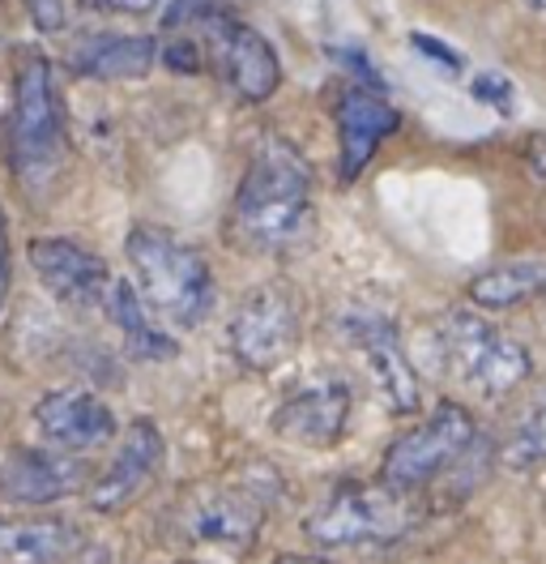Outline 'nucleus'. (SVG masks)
Segmentation results:
<instances>
[{"label": "nucleus", "instance_id": "15", "mask_svg": "<svg viewBox=\"0 0 546 564\" xmlns=\"http://www.w3.org/2000/svg\"><path fill=\"white\" fill-rule=\"evenodd\" d=\"M163 454H167V445H163L159 423L154 420L129 423V432H124V441H120L111 466L90 484V509H99V513H120V509H129L136 496L150 488V479L159 475Z\"/></svg>", "mask_w": 546, "mask_h": 564}, {"label": "nucleus", "instance_id": "17", "mask_svg": "<svg viewBox=\"0 0 546 564\" xmlns=\"http://www.w3.org/2000/svg\"><path fill=\"white\" fill-rule=\"evenodd\" d=\"M86 547V534L65 518L0 513V564H68Z\"/></svg>", "mask_w": 546, "mask_h": 564}, {"label": "nucleus", "instance_id": "29", "mask_svg": "<svg viewBox=\"0 0 546 564\" xmlns=\"http://www.w3.org/2000/svg\"><path fill=\"white\" fill-rule=\"evenodd\" d=\"M529 4H534V9H543V13H546V0H529Z\"/></svg>", "mask_w": 546, "mask_h": 564}, {"label": "nucleus", "instance_id": "12", "mask_svg": "<svg viewBox=\"0 0 546 564\" xmlns=\"http://www.w3.org/2000/svg\"><path fill=\"white\" fill-rule=\"evenodd\" d=\"M265 522L261 500L243 488H197L179 509V527L193 543L243 556Z\"/></svg>", "mask_w": 546, "mask_h": 564}, {"label": "nucleus", "instance_id": "26", "mask_svg": "<svg viewBox=\"0 0 546 564\" xmlns=\"http://www.w3.org/2000/svg\"><path fill=\"white\" fill-rule=\"evenodd\" d=\"M525 167H529V176L546 184V133H534L525 141Z\"/></svg>", "mask_w": 546, "mask_h": 564}, {"label": "nucleus", "instance_id": "2", "mask_svg": "<svg viewBox=\"0 0 546 564\" xmlns=\"http://www.w3.org/2000/svg\"><path fill=\"white\" fill-rule=\"evenodd\" d=\"M312 214V172L282 141H265L248 163L236 193V231L252 248H286L299 240Z\"/></svg>", "mask_w": 546, "mask_h": 564}, {"label": "nucleus", "instance_id": "24", "mask_svg": "<svg viewBox=\"0 0 546 564\" xmlns=\"http://www.w3.org/2000/svg\"><path fill=\"white\" fill-rule=\"evenodd\" d=\"M81 9H102V13H154L163 0H77Z\"/></svg>", "mask_w": 546, "mask_h": 564}, {"label": "nucleus", "instance_id": "1", "mask_svg": "<svg viewBox=\"0 0 546 564\" xmlns=\"http://www.w3.org/2000/svg\"><path fill=\"white\" fill-rule=\"evenodd\" d=\"M133 270V291L150 317H163L175 329H197L214 308V274L205 257L167 227L136 223L124 240Z\"/></svg>", "mask_w": 546, "mask_h": 564}, {"label": "nucleus", "instance_id": "14", "mask_svg": "<svg viewBox=\"0 0 546 564\" xmlns=\"http://www.w3.org/2000/svg\"><path fill=\"white\" fill-rule=\"evenodd\" d=\"M39 436L56 454H90L116 436V415L90 389H52L34 406Z\"/></svg>", "mask_w": 546, "mask_h": 564}, {"label": "nucleus", "instance_id": "27", "mask_svg": "<svg viewBox=\"0 0 546 564\" xmlns=\"http://www.w3.org/2000/svg\"><path fill=\"white\" fill-rule=\"evenodd\" d=\"M9 279H13V257H9V227H4V210H0V308L9 300Z\"/></svg>", "mask_w": 546, "mask_h": 564}, {"label": "nucleus", "instance_id": "10", "mask_svg": "<svg viewBox=\"0 0 546 564\" xmlns=\"http://www.w3.org/2000/svg\"><path fill=\"white\" fill-rule=\"evenodd\" d=\"M334 124H338V176L341 184H354L372 167L375 150L384 145V138L397 133L402 111L380 90L350 82L334 99Z\"/></svg>", "mask_w": 546, "mask_h": 564}, {"label": "nucleus", "instance_id": "16", "mask_svg": "<svg viewBox=\"0 0 546 564\" xmlns=\"http://www.w3.org/2000/svg\"><path fill=\"white\" fill-rule=\"evenodd\" d=\"M86 488V466L56 449H13L0 462V496L13 505H52Z\"/></svg>", "mask_w": 546, "mask_h": 564}, {"label": "nucleus", "instance_id": "21", "mask_svg": "<svg viewBox=\"0 0 546 564\" xmlns=\"http://www.w3.org/2000/svg\"><path fill=\"white\" fill-rule=\"evenodd\" d=\"M500 462L509 470H538V466H546V389L516 415L504 445H500Z\"/></svg>", "mask_w": 546, "mask_h": 564}, {"label": "nucleus", "instance_id": "28", "mask_svg": "<svg viewBox=\"0 0 546 564\" xmlns=\"http://www.w3.org/2000/svg\"><path fill=\"white\" fill-rule=\"evenodd\" d=\"M277 564H329V561H320V556H286V561Z\"/></svg>", "mask_w": 546, "mask_h": 564}, {"label": "nucleus", "instance_id": "7", "mask_svg": "<svg viewBox=\"0 0 546 564\" xmlns=\"http://www.w3.org/2000/svg\"><path fill=\"white\" fill-rule=\"evenodd\" d=\"M227 347L248 372H273L299 347V300L286 282H261L239 300Z\"/></svg>", "mask_w": 546, "mask_h": 564}, {"label": "nucleus", "instance_id": "19", "mask_svg": "<svg viewBox=\"0 0 546 564\" xmlns=\"http://www.w3.org/2000/svg\"><path fill=\"white\" fill-rule=\"evenodd\" d=\"M102 313L111 317V325L120 329V343L133 359H175L179 355V343L171 338L167 329H159L145 304L136 300V291L124 279H111L107 286V300H102Z\"/></svg>", "mask_w": 546, "mask_h": 564}, {"label": "nucleus", "instance_id": "5", "mask_svg": "<svg viewBox=\"0 0 546 564\" xmlns=\"http://www.w3.org/2000/svg\"><path fill=\"white\" fill-rule=\"evenodd\" d=\"M414 522V496L393 492L384 484L346 479L307 513L304 534L320 547H389L402 543Z\"/></svg>", "mask_w": 546, "mask_h": 564}, {"label": "nucleus", "instance_id": "4", "mask_svg": "<svg viewBox=\"0 0 546 564\" xmlns=\"http://www.w3.org/2000/svg\"><path fill=\"white\" fill-rule=\"evenodd\" d=\"M65 99L47 56H26L13 86V120H9V154L13 172L26 188H39L65 163Z\"/></svg>", "mask_w": 546, "mask_h": 564}, {"label": "nucleus", "instance_id": "23", "mask_svg": "<svg viewBox=\"0 0 546 564\" xmlns=\"http://www.w3.org/2000/svg\"><path fill=\"white\" fill-rule=\"evenodd\" d=\"M39 31H65V0H31Z\"/></svg>", "mask_w": 546, "mask_h": 564}, {"label": "nucleus", "instance_id": "8", "mask_svg": "<svg viewBox=\"0 0 546 564\" xmlns=\"http://www.w3.org/2000/svg\"><path fill=\"white\" fill-rule=\"evenodd\" d=\"M205 52V69L218 73V82H227L239 99L248 104H265L282 86V65L270 39L256 26L239 22L236 13H222L218 22H209L197 35Z\"/></svg>", "mask_w": 546, "mask_h": 564}, {"label": "nucleus", "instance_id": "13", "mask_svg": "<svg viewBox=\"0 0 546 564\" xmlns=\"http://www.w3.org/2000/svg\"><path fill=\"white\" fill-rule=\"evenodd\" d=\"M350 406H354V393L346 381L338 377L307 381L282 398V406L273 411V432L304 449H329V445H338L346 423H350Z\"/></svg>", "mask_w": 546, "mask_h": 564}, {"label": "nucleus", "instance_id": "18", "mask_svg": "<svg viewBox=\"0 0 546 564\" xmlns=\"http://www.w3.org/2000/svg\"><path fill=\"white\" fill-rule=\"evenodd\" d=\"M159 65V39L154 35H116V31H99L86 35L73 56L68 69L95 82H136Z\"/></svg>", "mask_w": 546, "mask_h": 564}, {"label": "nucleus", "instance_id": "11", "mask_svg": "<svg viewBox=\"0 0 546 564\" xmlns=\"http://www.w3.org/2000/svg\"><path fill=\"white\" fill-rule=\"evenodd\" d=\"M26 257H31V270L39 274V282L61 304L81 308V313H102L111 270L99 252L81 248L77 240H65V236H34L26 245Z\"/></svg>", "mask_w": 546, "mask_h": 564}, {"label": "nucleus", "instance_id": "3", "mask_svg": "<svg viewBox=\"0 0 546 564\" xmlns=\"http://www.w3.org/2000/svg\"><path fill=\"white\" fill-rule=\"evenodd\" d=\"M436 347L448 368V377L457 386H466L474 398H504L516 386L529 381L534 359L529 351L512 338L509 329H500L495 321H487L474 308H452L436 325Z\"/></svg>", "mask_w": 546, "mask_h": 564}, {"label": "nucleus", "instance_id": "22", "mask_svg": "<svg viewBox=\"0 0 546 564\" xmlns=\"http://www.w3.org/2000/svg\"><path fill=\"white\" fill-rule=\"evenodd\" d=\"M222 13H231L227 0H167V9H163V31H159V35L197 39L205 26L218 22Z\"/></svg>", "mask_w": 546, "mask_h": 564}, {"label": "nucleus", "instance_id": "25", "mask_svg": "<svg viewBox=\"0 0 546 564\" xmlns=\"http://www.w3.org/2000/svg\"><path fill=\"white\" fill-rule=\"evenodd\" d=\"M410 43L418 47V56H432V61H440V65H448V69H461V56H457V52H448V43H440V39L410 35Z\"/></svg>", "mask_w": 546, "mask_h": 564}, {"label": "nucleus", "instance_id": "6", "mask_svg": "<svg viewBox=\"0 0 546 564\" xmlns=\"http://www.w3.org/2000/svg\"><path fill=\"white\" fill-rule=\"evenodd\" d=\"M474 449V415L466 406H457V402H440L418 427H410L406 436H397L389 445V454L380 462V484L402 496H418L427 492L432 484H440L448 470H457Z\"/></svg>", "mask_w": 546, "mask_h": 564}, {"label": "nucleus", "instance_id": "20", "mask_svg": "<svg viewBox=\"0 0 546 564\" xmlns=\"http://www.w3.org/2000/svg\"><path fill=\"white\" fill-rule=\"evenodd\" d=\"M546 291V265L543 261H509V265H495L487 274H478L470 282V304L482 313H509L516 304L534 300Z\"/></svg>", "mask_w": 546, "mask_h": 564}, {"label": "nucleus", "instance_id": "9", "mask_svg": "<svg viewBox=\"0 0 546 564\" xmlns=\"http://www.w3.org/2000/svg\"><path fill=\"white\" fill-rule=\"evenodd\" d=\"M341 334L359 351L363 368H368V381H372L380 402L393 415H410V411L423 406L418 372L410 364L406 347H402V334H397L393 321L384 317V313H372V308H350L341 317Z\"/></svg>", "mask_w": 546, "mask_h": 564}]
</instances>
